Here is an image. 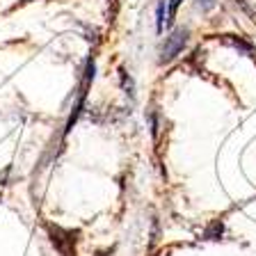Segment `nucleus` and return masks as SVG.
Listing matches in <instances>:
<instances>
[{
  "instance_id": "1",
  "label": "nucleus",
  "mask_w": 256,
  "mask_h": 256,
  "mask_svg": "<svg viewBox=\"0 0 256 256\" xmlns=\"http://www.w3.org/2000/svg\"><path fill=\"white\" fill-rule=\"evenodd\" d=\"M188 28H178V30H174L170 34V37L165 39V44L160 46V58H158V62L160 64H167V62H172V60L176 58V55L183 50V46L188 44Z\"/></svg>"
},
{
  "instance_id": "6",
  "label": "nucleus",
  "mask_w": 256,
  "mask_h": 256,
  "mask_svg": "<svg viewBox=\"0 0 256 256\" xmlns=\"http://www.w3.org/2000/svg\"><path fill=\"white\" fill-rule=\"evenodd\" d=\"M183 0H167V26L174 23V16H176V10L181 7Z\"/></svg>"
},
{
  "instance_id": "5",
  "label": "nucleus",
  "mask_w": 256,
  "mask_h": 256,
  "mask_svg": "<svg viewBox=\"0 0 256 256\" xmlns=\"http://www.w3.org/2000/svg\"><path fill=\"white\" fill-rule=\"evenodd\" d=\"M119 76H122V90L126 92L130 98H135V82H133V78H130V76H128L124 69L119 71Z\"/></svg>"
},
{
  "instance_id": "3",
  "label": "nucleus",
  "mask_w": 256,
  "mask_h": 256,
  "mask_svg": "<svg viewBox=\"0 0 256 256\" xmlns=\"http://www.w3.org/2000/svg\"><path fill=\"white\" fill-rule=\"evenodd\" d=\"M224 42L229 44V46H234L236 50H242V53L252 55V58H254V55H256V48L252 46L250 42H245V39H240V37H238V39H236V37H226V39H224Z\"/></svg>"
},
{
  "instance_id": "7",
  "label": "nucleus",
  "mask_w": 256,
  "mask_h": 256,
  "mask_svg": "<svg viewBox=\"0 0 256 256\" xmlns=\"http://www.w3.org/2000/svg\"><path fill=\"white\" fill-rule=\"evenodd\" d=\"M215 5H218V0H197V7L202 12H210Z\"/></svg>"
},
{
  "instance_id": "2",
  "label": "nucleus",
  "mask_w": 256,
  "mask_h": 256,
  "mask_svg": "<svg viewBox=\"0 0 256 256\" xmlns=\"http://www.w3.org/2000/svg\"><path fill=\"white\" fill-rule=\"evenodd\" d=\"M94 80V60H90L87 62V69H85V80H82V87H80V98H85L87 96V87H90V82ZM82 106H85V101H78V106H76V110L71 112V119L69 124H66V133H69L71 128H74L76 119L80 117V112H82Z\"/></svg>"
},
{
  "instance_id": "4",
  "label": "nucleus",
  "mask_w": 256,
  "mask_h": 256,
  "mask_svg": "<svg viewBox=\"0 0 256 256\" xmlns=\"http://www.w3.org/2000/svg\"><path fill=\"white\" fill-rule=\"evenodd\" d=\"M167 23V0H158V7H156V30L162 32Z\"/></svg>"
}]
</instances>
